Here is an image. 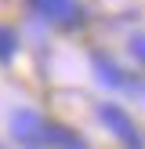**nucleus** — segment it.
Instances as JSON below:
<instances>
[{
	"label": "nucleus",
	"instance_id": "f03ea898",
	"mask_svg": "<svg viewBox=\"0 0 145 149\" xmlns=\"http://www.w3.org/2000/svg\"><path fill=\"white\" fill-rule=\"evenodd\" d=\"M11 138L22 149H44L47 142V120H44L36 109H14L11 113Z\"/></svg>",
	"mask_w": 145,
	"mask_h": 149
},
{
	"label": "nucleus",
	"instance_id": "39448f33",
	"mask_svg": "<svg viewBox=\"0 0 145 149\" xmlns=\"http://www.w3.org/2000/svg\"><path fill=\"white\" fill-rule=\"evenodd\" d=\"M44 149H87V142L72 127H62V124L47 120V142H44Z\"/></svg>",
	"mask_w": 145,
	"mask_h": 149
},
{
	"label": "nucleus",
	"instance_id": "0eeeda50",
	"mask_svg": "<svg viewBox=\"0 0 145 149\" xmlns=\"http://www.w3.org/2000/svg\"><path fill=\"white\" fill-rule=\"evenodd\" d=\"M127 51H130V58L145 69V36H142V33H134V36L127 40Z\"/></svg>",
	"mask_w": 145,
	"mask_h": 149
},
{
	"label": "nucleus",
	"instance_id": "f257e3e1",
	"mask_svg": "<svg viewBox=\"0 0 145 149\" xmlns=\"http://www.w3.org/2000/svg\"><path fill=\"white\" fill-rule=\"evenodd\" d=\"M98 120L113 131V138H116L120 146H127V149H145L142 127H138V124L130 120V113H127V109H120L116 102H102V106H98Z\"/></svg>",
	"mask_w": 145,
	"mask_h": 149
},
{
	"label": "nucleus",
	"instance_id": "6e6552de",
	"mask_svg": "<svg viewBox=\"0 0 145 149\" xmlns=\"http://www.w3.org/2000/svg\"><path fill=\"white\" fill-rule=\"evenodd\" d=\"M0 149H7V146H0Z\"/></svg>",
	"mask_w": 145,
	"mask_h": 149
},
{
	"label": "nucleus",
	"instance_id": "7ed1b4c3",
	"mask_svg": "<svg viewBox=\"0 0 145 149\" xmlns=\"http://www.w3.org/2000/svg\"><path fill=\"white\" fill-rule=\"evenodd\" d=\"M29 7H33V15L55 22V26H65V29H72V26L84 22L80 0H29Z\"/></svg>",
	"mask_w": 145,
	"mask_h": 149
},
{
	"label": "nucleus",
	"instance_id": "423d86ee",
	"mask_svg": "<svg viewBox=\"0 0 145 149\" xmlns=\"http://www.w3.org/2000/svg\"><path fill=\"white\" fill-rule=\"evenodd\" d=\"M22 47V36L14 26H7V22H0V62H11L14 55H18Z\"/></svg>",
	"mask_w": 145,
	"mask_h": 149
},
{
	"label": "nucleus",
	"instance_id": "20e7f679",
	"mask_svg": "<svg viewBox=\"0 0 145 149\" xmlns=\"http://www.w3.org/2000/svg\"><path fill=\"white\" fill-rule=\"evenodd\" d=\"M91 65H94V80H98L105 91H120L123 87V80H127V73L120 69V65L113 62V58H105V55H94L91 58Z\"/></svg>",
	"mask_w": 145,
	"mask_h": 149
}]
</instances>
